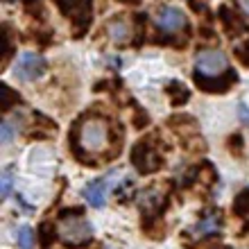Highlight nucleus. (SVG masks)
I'll list each match as a JSON object with an SVG mask.
<instances>
[{
  "label": "nucleus",
  "mask_w": 249,
  "mask_h": 249,
  "mask_svg": "<svg viewBox=\"0 0 249 249\" xmlns=\"http://www.w3.org/2000/svg\"><path fill=\"white\" fill-rule=\"evenodd\" d=\"M107 138H109L107 123L100 118H91V120H84L82 127H79L77 143L82 150L91 152V154H98V152H102L107 147Z\"/></svg>",
  "instance_id": "1"
},
{
  "label": "nucleus",
  "mask_w": 249,
  "mask_h": 249,
  "mask_svg": "<svg viewBox=\"0 0 249 249\" xmlns=\"http://www.w3.org/2000/svg\"><path fill=\"white\" fill-rule=\"evenodd\" d=\"M57 233L64 243L82 245L86 240H91V224L82 215H66L57 222Z\"/></svg>",
  "instance_id": "2"
},
{
  "label": "nucleus",
  "mask_w": 249,
  "mask_h": 249,
  "mask_svg": "<svg viewBox=\"0 0 249 249\" xmlns=\"http://www.w3.org/2000/svg\"><path fill=\"white\" fill-rule=\"evenodd\" d=\"M195 71L202 77H220L229 71V61L227 54L220 50H202L195 57Z\"/></svg>",
  "instance_id": "3"
},
{
  "label": "nucleus",
  "mask_w": 249,
  "mask_h": 249,
  "mask_svg": "<svg viewBox=\"0 0 249 249\" xmlns=\"http://www.w3.org/2000/svg\"><path fill=\"white\" fill-rule=\"evenodd\" d=\"M154 23H157V27L161 32L175 34V32H181V30L188 25V18H186V14L181 12L179 7L165 5L154 14Z\"/></svg>",
  "instance_id": "4"
},
{
  "label": "nucleus",
  "mask_w": 249,
  "mask_h": 249,
  "mask_svg": "<svg viewBox=\"0 0 249 249\" xmlns=\"http://www.w3.org/2000/svg\"><path fill=\"white\" fill-rule=\"evenodd\" d=\"M46 71V59L36 53H23L16 59V77L23 82H32V79L41 77Z\"/></svg>",
  "instance_id": "5"
},
{
  "label": "nucleus",
  "mask_w": 249,
  "mask_h": 249,
  "mask_svg": "<svg viewBox=\"0 0 249 249\" xmlns=\"http://www.w3.org/2000/svg\"><path fill=\"white\" fill-rule=\"evenodd\" d=\"M113 175H116V172H113ZM113 175H111V177L100 179V181H93V184H89V186L84 188V197L89 199V204H91V206H95V209L105 206L107 190L113 186Z\"/></svg>",
  "instance_id": "6"
},
{
  "label": "nucleus",
  "mask_w": 249,
  "mask_h": 249,
  "mask_svg": "<svg viewBox=\"0 0 249 249\" xmlns=\"http://www.w3.org/2000/svg\"><path fill=\"white\" fill-rule=\"evenodd\" d=\"M107 34L113 43H127L131 41V34H134V27L127 18H113L109 25H107Z\"/></svg>",
  "instance_id": "7"
},
{
  "label": "nucleus",
  "mask_w": 249,
  "mask_h": 249,
  "mask_svg": "<svg viewBox=\"0 0 249 249\" xmlns=\"http://www.w3.org/2000/svg\"><path fill=\"white\" fill-rule=\"evenodd\" d=\"M222 227V213L220 211H213L209 215H204L195 227V233L197 236H209V233H217Z\"/></svg>",
  "instance_id": "8"
},
{
  "label": "nucleus",
  "mask_w": 249,
  "mask_h": 249,
  "mask_svg": "<svg viewBox=\"0 0 249 249\" xmlns=\"http://www.w3.org/2000/svg\"><path fill=\"white\" fill-rule=\"evenodd\" d=\"M18 245H20V249H32L34 247V233L30 227H23V229L18 231Z\"/></svg>",
  "instance_id": "9"
},
{
  "label": "nucleus",
  "mask_w": 249,
  "mask_h": 249,
  "mask_svg": "<svg viewBox=\"0 0 249 249\" xmlns=\"http://www.w3.org/2000/svg\"><path fill=\"white\" fill-rule=\"evenodd\" d=\"M9 190H12V170H5L2 177H0V195L7 197Z\"/></svg>",
  "instance_id": "10"
},
{
  "label": "nucleus",
  "mask_w": 249,
  "mask_h": 249,
  "mask_svg": "<svg viewBox=\"0 0 249 249\" xmlns=\"http://www.w3.org/2000/svg\"><path fill=\"white\" fill-rule=\"evenodd\" d=\"M0 131H2V143H9V141H12V123H9V120H5V123L0 124Z\"/></svg>",
  "instance_id": "11"
},
{
  "label": "nucleus",
  "mask_w": 249,
  "mask_h": 249,
  "mask_svg": "<svg viewBox=\"0 0 249 249\" xmlns=\"http://www.w3.org/2000/svg\"><path fill=\"white\" fill-rule=\"evenodd\" d=\"M240 118H243L245 123L249 124V109H247V107H245V105H240Z\"/></svg>",
  "instance_id": "12"
},
{
  "label": "nucleus",
  "mask_w": 249,
  "mask_h": 249,
  "mask_svg": "<svg viewBox=\"0 0 249 249\" xmlns=\"http://www.w3.org/2000/svg\"><path fill=\"white\" fill-rule=\"evenodd\" d=\"M238 2H240V9H243V12L249 16V0H238Z\"/></svg>",
  "instance_id": "13"
},
{
  "label": "nucleus",
  "mask_w": 249,
  "mask_h": 249,
  "mask_svg": "<svg viewBox=\"0 0 249 249\" xmlns=\"http://www.w3.org/2000/svg\"><path fill=\"white\" fill-rule=\"evenodd\" d=\"M7 2H12V0H7Z\"/></svg>",
  "instance_id": "14"
}]
</instances>
